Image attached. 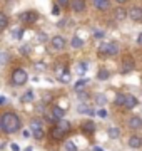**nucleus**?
Returning a JSON list of instances; mask_svg holds the SVG:
<instances>
[{
	"label": "nucleus",
	"mask_w": 142,
	"mask_h": 151,
	"mask_svg": "<svg viewBox=\"0 0 142 151\" xmlns=\"http://www.w3.org/2000/svg\"><path fill=\"white\" fill-rule=\"evenodd\" d=\"M94 151H104V150H102V148H99V146H95V148H94Z\"/></svg>",
	"instance_id": "nucleus-45"
},
{
	"label": "nucleus",
	"mask_w": 142,
	"mask_h": 151,
	"mask_svg": "<svg viewBox=\"0 0 142 151\" xmlns=\"http://www.w3.org/2000/svg\"><path fill=\"white\" fill-rule=\"evenodd\" d=\"M5 101H7V99H5V97H4V96L0 97V106H4V104H5Z\"/></svg>",
	"instance_id": "nucleus-43"
},
{
	"label": "nucleus",
	"mask_w": 142,
	"mask_h": 151,
	"mask_svg": "<svg viewBox=\"0 0 142 151\" xmlns=\"http://www.w3.org/2000/svg\"><path fill=\"white\" fill-rule=\"evenodd\" d=\"M7 60H9V55H7V52H2V64H7Z\"/></svg>",
	"instance_id": "nucleus-37"
},
{
	"label": "nucleus",
	"mask_w": 142,
	"mask_h": 151,
	"mask_svg": "<svg viewBox=\"0 0 142 151\" xmlns=\"http://www.w3.org/2000/svg\"><path fill=\"white\" fill-rule=\"evenodd\" d=\"M134 65H136L134 59H132L131 55H126V57L122 59V64H120V72H122V74H127V72L134 70Z\"/></svg>",
	"instance_id": "nucleus-4"
},
{
	"label": "nucleus",
	"mask_w": 142,
	"mask_h": 151,
	"mask_svg": "<svg viewBox=\"0 0 142 151\" xmlns=\"http://www.w3.org/2000/svg\"><path fill=\"white\" fill-rule=\"evenodd\" d=\"M60 10H59V5H54L52 7V15H59Z\"/></svg>",
	"instance_id": "nucleus-36"
},
{
	"label": "nucleus",
	"mask_w": 142,
	"mask_h": 151,
	"mask_svg": "<svg viewBox=\"0 0 142 151\" xmlns=\"http://www.w3.org/2000/svg\"><path fill=\"white\" fill-rule=\"evenodd\" d=\"M127 126H129L131 129H141V128H142L141 116H131V118H129V121H127Z\"/></svg>",
	"instance_id": "nucleus-10"
},
{
	"label": "nucleus",
	"mask_w": 142,
	"mask_h": 151,
	"mask_svg": "<svg viewBox=\"0 0 142 151\" xmlns=\"http://www.w3.org/2000/svg\"><path fill=\"white\" fill-rule=\"evenodd\" d=\"M47 40V35L45 34H38V42H45Z\"/></svg>",
	"instance_id": "nucleus-38"
},
{
	"label": "nucleus",
	"mask_w": 142,
	"mask_h": 151,
	"mask_svg": "<svg viewBox=\"0 0 142 151\" xmlns=\"http://www.w3.org/2000/svg\"><path fill=\"white\" fill-rule=\"evenodd\" d=\"M85 69H87V64H85V62H80V64L77 65V72H79L80 76L85 74Z\"/></svg>",
	"instance_id": "nucleus-28"
},
{
	"label": "nucleus",
	"mask_w": 142,
	"mask_h": 151,
	"mask_svg": "<svg viewBox=\"0 0 142 151\" xmlns=\"http://www.w3.org/2000/svg\"><path fill=\"white\" fill-rule=\"evenodd\" d=\"M30 131H32V129H30ZM30 131H27V129L23 131V138H28V136H32V133H30Z\"/></svg>",
	"instance_id": "nucleus-42"
},
{
	"label": "nucleus",
	"mask_w": 142,
	"mask_h": 151,
	"mask_svg": "<svg viewBox=\"0 0 142 151\" xmlns=\"http://www.w3.org/2000/svg\"><path fill=\"white\" fill-rule=\"evenodd\" d=\"M110 77V74H109V70H105V69H100L97 72V79H100V81H107Z\"/></svg>",
	"instance_id": "nucleus-21"
},
{
	"label": "nucleus",
	"mask_w": 142,
	"mask_h": 151,
	"mask_svg": "<svg viewBox=\"0 0 142 151\" xmlns=\"http://www.w3.org/2000/svg\"><path fill=\"white\" fill-rule=\"evenodd\" d=\"M129 19L132 22H141L142 20V9L141 7H132V9H129Z\"/></svg>",
	"instance_id": "nucleus-8"
},
{
	"label": "nucleus",
	"mask_w": 142,
	"mask_h": 151,
	"mask_svg": "<svg viewBox=\"0 0 142 151\" xmlns=\"http://www.w3.org/2000/svg\"><path fill=\"white\" fill-rule=\"evenodd\" d=\"M30 129H42V121L40 119H32L30 121Z\"/></svg>",
	"instance_id": "nucleus-24"
},
{
	"label": "nucleus",
	"mask_w": 142,
	"mask_h": 151,
	"mask_svg": "<svg viewBox=\"0 0 142 151\" xmlns=\"http://www.w3.org/2000/svg\"><path fill=\"white\" fill-rule=\"evenodd\" d=\"M0 128L5 134H13L20 129V118L15 113H4L0 116Z\"/></svg>",
	"instance_id": "nucleus-1"
},
{
	"label": "nucleus",
	"mask_w": 142,
	"mask_h": 151,
	"mask_svg": "<svg viewBox=\"0 0 142 151\" xmlns=\"http://www.w3.org/2000/svg\"><path fill=\"white\" fill-rule=\"evenodd\" d=\"M30 101H33V94L32 92H27V94H23L22 96V103H30Z\"/></svg>",
	"instance_id": "nucleus-31"
},
{
	"label": "nucleus",
	"mask_w": 142,
	"mask_h": 151,
	"mask_svg": "<svg viewBox=\"0 0 142 151\" xmlns=\"http://www.w3.org/2000/svg\"><path fill=\"white\" fill-rule=\"evenodd\" d=\"M44 134H45V133H44V128H42V129H33V131H32V136H33L37 141L42 139V138H44Z\"/></svg>",
	"instance_id": "nucleus-27"
},
{
	"label": "nucleus",
	"mask_w": 142,
	"mask_h": 151,
	"mask_svg": "<svg viewBox=\"0 0 142 151\" xmlns=\"http://www.w3.org/2000/svg\"><path fill=\"white\" fill-rule=\"evenodd\" d=\"M129 146H131V148H141L142 146V138H139V136H132L131 139H129Z\"/></svg>",
	"instance_id": "nucleus-17"
},
{
	"label": "nucleus",
	"mask_w": 142,
	"mask_h": 151,
	"mask_svg": "<svg viewBox=\"0 0 142 151\" xmlns=\"http://www.w3.org/2000/svg\"><path fill=\"white\" fill-rule=\"evenodd\" d=\"M127 109H134L136 106H139V101H137V97L136 96H131V94H127L126 97V104H124Z\"/></svg>",
	"instance_id": "nucleus-12"
},
{
	"label": "nucleus",
	"mask_w": 142,
	"mask_h": 151,
	"mask_svg": "<svg viewBox=\"0 0 142 151\" xmlns=\"http://www.w3.org/2000/svg\"><path fill=\"white\" fill-rule=\"evenodd\" d=\"M119 4H126V2H129V0H117Z\"/></svg>",
	"instance_id": "nucleus-46"
},
{
	"label": "nucleus",
	"mask_w": 142,
	"mask_h": 151,
	"mask_svg": "<svg viewBox=\"0 0 142 151\" xmlns=\"http://www.w3.org/2000/svg\"><path fill=\"white\" fill-rule=\"evenodd\" d=\"M60 5H64V7H67V4H69V0H57Z\"/></svg>",
	"instance_id": "nucleus-41"
},
{
	"label": "nucleus",
	"mask_w": 142,
	"mask_h": 151,
	"mask_svg": "<svg viewBox=\"0 0 142 151\" xmlns=\"http://www.w3.org/2000/svg\"><path fill=\"white\" fill-rule=\"evenodd\" d=\"M137 42H139V44H141V45H142V34H141V35H139V39H137Z\"/></svg>",
	"instance_id": "nucleus-44"
},
{
	"label": "nucleus",
	"mask_w": 142,
	"mask_h": 151,
	"mask_svg": "<svg viewBox=\"0 0 142 151\" xmlns=\"http://www.w3.org/2000/svg\"><path fill=\"white\" fill-rule=\"evenodd\" d=\"M129 17V10H126L124 7H117L114 10V20L115 22H124Z\"/></svg>",
	"instance_id": "nucleus-7"
},
{
	"label": "nucleus",
	"mask_w": 142,
	"mask_h": 151,
	"mask_svg": "<svg viewBox=\"0 0 142 151\" xmlns=\"http://www.w3.org/2000/svg\"><path fill=\"white\" fill-rule=\"evenodd\" d=\"M82 129L87 133V134H92L94 131H95V124H94V121H85V123L82 124Z\"/></svg>",
	"instance_id": "nucleus-15"
},
{
	"label": "nucleus",
	"mask_w": 142,
	"mask_h": 151,
	"mask_svg": "<svg viewBox=\"0 0 142 151\" xmlns=\"http://www.w3.org/2000/svg\"><path fill=\"white\" fill-rule=\"evenodd\" d=\"M50 44H52V47L55 50H62V49L65 47V39L60 37V35H54V37L50 39Z\"/></svg>",
	"instance_id": "nucleus-9"
},
{
	"label": "nucleus",
	"mask_w": 142,
	"mask_h": 151,
	"mask_svg": "<svg viewBox=\"0 0 142 151\" xmlns=\"http://www.w3.org/2000/svg\"><path fill=\"white\" fill-rule=\"evenodd\" d=\"M94 99H95V103H97L99 106H105V104H107V96H104V94H95Z\"/></svg>",
	"instance_id": "nucleus-18"
},
{
	"label": "nucleus",
	"mask_w": 142,
	"mask_h": 151,
	"mask_svg": "<svg viewBox=\"0 0 142 151\" xmlns=\"http://www.w3.org/2000/svg\"><path fill=\"white\" fill-rule=\"evenodd\" d=\"M107 134H109L110 139H117L120 136V129H117V128H110L109 131H107Z\"/></svg>",
	"instance_id": "nucleus-20"
},
{
	"label": "nucleus",
	"mask_w": 142,
	"mask_h": 151,
	"mask_svg": "<svg viewBox=\"0 0 142 151\" xmlns=\"http://www.w3.org/2000/svg\"><path fill=\"white\" fill-rule=\"evenodd\" d=\"M97 114L100 116V118H107V111H105V109H99Z\"/></svg>",
	"instance_id": "nucleus-35"
},
{
	"label": "nucleus",
	"mask_w": 142,
	"mask_h": 151,
	"mask_svg": "<svg viewBox=\"0 0 142 151\" xmlns=\"http://www.w3.org/2000/svg\"><path fill=\"white\" fill-rule=\"evenodd\" d=\"M20 54H22V55H28V54H30V45H22V47H20Z\"/></svg>",
	"instance_id": "nucleus-33"
},
{
	"label": "nucleus",
	"mask_w": 142,
	"mask_h": 151,
	"mask_svg": "<svg viewBox=\"0 0 142 151\" xmlns=\"http://www.w3.org/2000/svg\"><path fill=\"white\" fill-rule=\"evenodd\" d=\"M52 114H54V118L60 119V118H64V114H65V109L62 108V106H52Z\"/></svg>",
	"instance_id": "nucleus-13"
},
{
	"label": "nucleus",
	"mask_w": 142,
	"mask_h": 151,
	"mask_svg": "<svg viewBox=\"0 0 142 151\" xmlns=\"http://www.w3.org/2000/svg\"><path fill=\"white\" fill-rule=\"evenodd\" d=\"M59 81H60V82H64V84H65V82H69V81H70V72H69V70H64V72H60Z\"/></svg>",
	"instance_id": "nucleus-23"
},
{
	"label": "nucleus",
	"mask_w": 142,
	"mask_h": 151,
	"mask_svg": "<svg viewBox=\"0 0 142 151\" xmlns=\"http://www.w3.org/2000/svg\"><path fill=\"white\" fill-rule=\"evenodd\" d=\"M37 19H38V14L35 10H27L20 14V20L25 22V24H33V22H37Z\"/></svg>",
	"instance_id": "nucleus-5"
},
{
	"label": "nucleus",
	"mask_w": 142,
	"mask_h": 151,
	"mask_svg": "<svg viewBox=\"0 0 142 151\" xmlns=\"http://www.w3.org/2000/svg\"><path fill=\"white\" fill-rule=\"evenodd\" d=\"M85 84H87V79H80V81H77L75 82V91H79V89H80V87H84Z\"/></svg>",
	"instance_id": "nucleus-32"
},
{
	"label": "nucleus",
	"mask_w": 142,
	"mask_h": 151,
	"mask_svg": "<svg viewBox=\"0 0 142 151\" xmlns=\"http://www.w3.org/2000/svg\"><path fill=\"white\" fill-rule=\"evenodd\" d=\"M77 96H79V97H82V99H87V94H85V92H80V91H77Z\"/></svg>",
	"instance_id": "nucleus-40"
},
{
	"label": "nucleus",
	"mask_w": 142,
	"mask_h": 151,
	"mask_svg": "<svg viewBox=\"0 0 142 151\" xmlns=\"http://www.w3.org/2000/svg\"><path fill=\"white\" fill-rule=\"evenodd\" d=\"M70 44H72V47H74V49H79V47H82V45H84V40H82V39H79V37H74Z\"/></svg>",
	"instance_id": "nucleus-26"
},
{
	"label": "nucleus",
	"mask_w": 142,
	"mask_h": 151,
	"mask_svg": "<svg viewBox=\"0 0 142 151\" xmlns=\"http://www.w3.org/2000/svg\"><path fill=\"white\" fill-rule=\"evenodd\" d=\"M94 5L97 7L99 10H107L110 7V4H109V0H94Z\"/></svg>",
	"instance_id": "nucleus-14"
},
{
	"label": "nucleus",
	"mask_w": 142,
	"mask_h": 151,
	"mask_svg": "<svg viewBox=\"0 0 142 151\" xmlns=\"http://www.w3.org/2000/svg\"><path fill=\"white\" fill-rule=\"evenodd\" d=\"M55 124H57V126H59L60 129H64L67 133V131L70 129V123H69V121H65V119L64 118H60V119H57V121H55Z\"/></svg>",
	"instance_id": "nucleus-16"
},
{
	"label": "nucleus",
	"mask_w": 142,
	"mask_h": 151,
	"mask_svg": "<svg viewBox=\"0 0 142 151\" xmlns=\"http://www.w3.org/2000/svg\"><path fill=\"white\" fill-rule=\"evenodd\" d=\"M49 134H50V138H52V139L60 141V139H64V136H65V131H64V129H60L59 126L55 124V126H52V128H50Z\"/></svg>",
	"instance_id": "nucleus-6"
},
{
	"label": "nucleus",
	"mask_w": 142,
	"mask_h": 151,
	"mask_svg": "<svg viewBox=\"0 0 142 151\" xmlns=\"http://www.w3.org/2000/svg\"><path fill=\"white\" fill-rule=\"evenodd\" d=\"M28 76H27V70L23 69H15L12 72V84H15V86H23L25 82H27Z\"/></svg>",
	"instance_id": "nucleus-3"
},
{
	"label": "nucleus",
	"mask_w": 142,
	"mask_h": 151,
	"mask_svg": "<svg viewBox=\"0 0 142 151\" xmlns=\"http://www.w3.org/2000/svg\"><path fill=\"white\" fill-rule=\"evenodd\" d=\"M70 9L74 12H84L85 10V2H84V0H72Z\"/></svg>",
	"instance_id": "nucleus-11"
},
{
	"label": "nucleus",
	"mask_w": 142,
	"mask_h": 151,
	"mask_svg": "<svg viewBox=\"0 0 142 151\" xmlns=\"http://www.w3.org/2000/svg\"><path fill=\"white\" fill-rule=\"evenodd\" d=\"M79 113H84V114H90V116H94V114H95V111H94V109H89L85 104H79Z\"/></svg>",
	"instance_id": "nucleus-22"
},
{
	"label": "nucleus",
	"mask_w": 142,
	"mask_h": 151,
	"mask_svg": "<svg viewBox=\"0 0 142 151\" xmlns=\"http://www.w3.org/2000/svg\"><path fill=\"white\" fill-rule=\"evenodd\" d=\"M22 35H23L22 29H15V30H12V37H13V39H20Z\"/></svg>",
	"instance_id": "nucleus-30"
},
{
	"label": "nucleus",
	"mask_w": 142,
	"mask_h": 151,
	"mask_svg": "<svg viewBox=\"0 0 142 151\" xmlns=\"http://www.w3.org/2000/svg\"><path fill=\"white\" fill-rule=\"evenodd\" d=\"M126 97H127V94H117L115 96V104L117 106H124L126 104Z\"/></svg>",
	"instance_id": "nucleus-25"
},
{
	"label": "nucleus",
	"mask_w": 142,
	"mask_h": 151,
	"mask_svg": "<svg viewBox=\"0 0 142 151\" xmlns=\"http://www.w3.org/2000/svg\"><path fill=\"white\" fill-rule=\"evenodd\" d=\"M7 25H9V19H7L5 12H2V14H0V29H2V30H5Z\"/></svg>",
	"instance_id": "nucleus-19"
},
{
	"label": "nucleus",
	"mask_w": 142,
	"mask_h": 151,
	"mask_svg": "<svg viewBox=\"0 0 142 151\" xmlns=\"http://www.w3.org/2000/svg\"><path fill=\"white\" fill-rule=\"evenodd\" d=\"M94 37H95V39H104L105 34L102 32V30H94Z\"/></svg>",
	"instance_id": "nucleus-34"
},
{
	"label": "nucleus",
	"mask_w": 142,
	"mask_h": 151,
	"mask_svg": "<svg viewBox=\"0 0 142 151\" xmlns=\"http://www.w3.org/2000/svg\"><path fill=\"white\" fill-rule=\"evenodd\" d=\"M65 150L67 151H77L75 143H74V141H67V143H65Z\"/></svg>",
	"instance_id": "nucleus-29"
},
{
	"label": "nucleus",
	"mask_w": 142,
	"mask_h": 151,
	"mask_svg": "<svg viewBox=\"0 0 142 151\" xmlns=\"http://www.w3.org/2000/svg\"><path fill=\"white\" fill-rule=\"evenodd\" d=\"M10 148H12V151H20V148H18V145H17V143H12Z\"/></svg>",
	"instance_id": "nucleus-39"
},
{
	"label": "nucleus",
	"mask_w": 142,
	"mask_h": 151,
	"mask_svg": "<svg viewBox=\"0 0 142 151\" xmlns=\"http://www.w3.org/2000/svg\"><path fill=\"white\" fill-rule=\"evenodd\" d=\"M99 50H100L102 55H115V54H119L120 47L117 42H104V44H100Z\"/></svg>",
	"instance_id": "nucleus-2"
}]
</instances>
